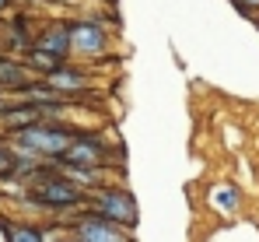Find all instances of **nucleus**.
Here are the masks:
<instances>
[{"mask_svg": "<svg viewBox=\"0 0 259 242\" xmlns=\"http://www.w3.org/2000/svg\"><path fill=\"white\" fill-rule=\"evenodd\" d=\"M4 7H7V0H0V14H4Z\"/></svg>", "mask_w": 259, "mask_h": 242, "instance_id": "nucleus-17", "label": "nucleus"}, {"mask_svg": "<svg viewBox=\"0 0 259 242\" xmlns=\"http://www.w3.org/2000/svg\"><path fill=\"white\" fill-rule=\"evenodd\" d=\"M74 130H67V126H53L49 120L42 123H32V126H25V130H18V133H11V141L18 144V148H25V151H32V155H39L46 161H56L70 144H74Z\"/></svg>", "mask_w": 259, "mask_h": 242, "instance_id": "nucleus-1", "label": "nucleus"}, {"mask_svg": "<svg viewBox=\"0 0 259 242\" xmlns=\"http://www.w3.org/2000/svg\"><path fill=\"white\" fill-rule=\"evenodd\" d=\"M235 7H238V11H245V14H256V11H259V0H235Z\"/></svg>", "mask_w": 259, "mask_h": 242, "instance_id": "nucleus-15", "label": "nucleus"}, {"mask_svg": "<svg viewBox=\"0 0 259 242\" xmlns=\"http://www.w3.org/2000/svg\"><path fill=\"white\" fill-rule=\"evenodd\" d=\"M109 161V144L95 133H77L74 144L56 158L60 168H105Z\"/></svg>", "mask_w": 259, "mask_h": 242, "instance_id": "nucleus-3", "label": "nucleus"}, {"mask_svg": "<svg viewBox=\"0 0 259 242\" xmlns=\"http://www.w3.org/2000/svg\"><path fill=\"white\" fill-rule=\"evenodd\" d=\"M53 4H74V0H53Z\"/></svg>", "mask_w": 259, "mask_h": 242, "instance_id": "nucleus-18", "label": "nucleus"}, {"mask_svg": "<svg viewBox=\"0 0 259 242\" xmlns=\"http://www.w3.org/2000/svg\"><path fill=\"white\" fill-rule=\"evenodd\" d=\"M7 242H46V232L35 225H0Z\"/></svg>", "mask_w": 259, "mask_h": 242, "instance_id": "nucleus-13", "label": "nucleus"}, {"mask_svg": "<svg viewBox=\"0 0 259 242\" xmlns=\"http://www.w3.org/2000/svg\"><path fill=\"white\" fill-rule=\"evenodd\" d=\"M7 32H11V46H18V49H32V46H35V36H32V28H28V18H25V14L11 18V21H7Z\"/></svg>", "mask_w": 259, "mask_h": 242, "instance_id": "nucleus-12", "label": "nucleus"}, {"mask_svg": "<svg viewBox=\"0 0 259 242\" xmlns=\"http://www.w3.org/2000/svg\"><path fill=\"white\" fill-rule=\"evenodd\" d=\"M70 42H74V53L81 56H102L109 49V36L95 21H70Z\"/></svg>", "mask_w": 259, "mask_h": 242, "instance_id": "nucleus-5", "label": "nucleus"}, {"mask_svg": "<svg viewBox=\"0 0 259 242\" xmlns=\"http://www.w3.org/2000/svg\"><path fill=\"white\" fill-rule=\"evenodd\" d=\"M42 81L49 84V88H56L60 95H67V98H70V95H81V91H88V84H91V78H88L84 71L67 67V63H60L56 71H49Z\"/></svg>", "mask_w": 259, "mask_h": 242, "instance_id": "nucleus-6", "label": "nucleus"}, {"mask_svg": "<svg viewBox=\"0 0 259 242\" xmlns=\"http://www.w3.org/2000/svg\"><path fill=\"white\" fill-rule=\"evenodd\" d=\"M25 63H28V71H35V74H49V71H56L63 60L60 56H53V53H46V49H39V46H32V49H25Z\"/></svg>", "mask_w": 259, "mask_h": 242, "instance_id": "nucleus-10", "label": "nucleus"}, {"mask_svg": "<svg viewBox=\"0 0 259 242\" xmlns=\"http://www.w3.org/2000/svg\"><path fill=\"white\" fill-rule=\"evenodd\" d=\"M91 203H95V214H102V218H109L123 228H137V221H140V211H137V200H133L130 190L105 186L102 193L91 197Z\"/></svg>", "mask_w": 259, "mask_h": 242, "instance_id": "nucleus-2", "label": "nucleus"}, {"mask_svg": "<svg viewBox=\"0 0 259 242\" xmlns=\"http://www.w3.org/2000/svg\"><path fill=\"white\" fill-rule=\"evenodd\" d=\"M74 235H77L81 242H133L130 239V228L109 221V218H102V214H95V211L77 218Z\"/></svg>", "mask_w": 259, "mask_h": 242, "instance_id": "nucleus-4", "label": "nucleus"}, {"mask_svg": "<svg viewBox=\"0 0 259 242\" xmlns=\"http://www.w3.org/2000/svg\"><path fill=\"white\" fill-rule=\"evenodd\" d=\"M35 46L46 49V53H53V56H60V60H67V53H74L70 25H67V21H53L49 28H42V32L35 36Z\"/></svg>", "mask_w": 259, "mask_h": 242, "instance_id": "nucleus-7", "label": "nucleus"}, {"mask_svg": "<svg viewBox=\"0 0 259 242\" xmlns=\"http://www.w3.org/2000/svg\"><path fill=\"white\" fill-rule=\"evenodd\" d=\"M42 109L39 106H32V102H18V106H7L4 113H0V130L4 133H18V130H25V126H32V123H42Z\"/></svg>", "mask_w": 259, "mask_h": 242, "instance_id": "nucleus-8", "label": "nucleus"}, {"mask_svg": "<svg viewBox=\"0 0 259 242\" xmlns=\"http://www.w3.org/2000/svg\"><path fill=\"white\" fill-rule=\"evenodd\" d=\"M28 74H32L28 63H18V60H11V56H0V88H4V91H21L25 84H32Z\"/></svg>", "mask_w": 259, "mask_h": 242, "instance_id": "nucleus-9", "label": "nucleus"}, {"mask_svg": "<svg viewBox=\"0 0 259 242\" xmlns=\"http://www.w3.org/2000/svg\"><path fill=\"white\" fill-rule=\"evenodd\" d=\"M60 242H81V239H77V235H74V239H60Z\"/></svg>", "mask_w": 259, "mask_h": 242, "instance_id": "nucleus-16", "label": "nucleus"}, {"mask_svg": "<svg viewBox=\"0 0 259 242\" xmlns=\"http://www.w3.org/2000/svg\"><path fill=\"white\" fill-rule=\"evenodd\" d=\"M210 203H214L217 211H224V214H235L238 203H242V193H238V186L224 183V186H217L214 193H210Z\"/></svg>", "mask_w": 259, "mask_h": 242, "instance_id": "nucleus-11", "label": "nucleus"}, {"mask_svg": "<svg viewBox=\"0 0 259 242\" xmlns=\"http://www.w3.org/2000/svg\"><path fill=\"white\" fill-rule=\"evenodd\" d=\"M14 176V148L0 141V179H11Z\"/></svg>", "mask_w": 259, "mask_h": 242, "instance_id": "nucleus-14", "label": "nucleus"}]
</instances>
